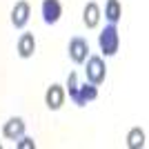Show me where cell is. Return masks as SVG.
<instances>
[{
	"mask_svg": "<svg viewBox=\"0 0 149 149\" xmlns=\"http://www.w3.org/2000/svg\"><path fill=\"white\" fill-rule=\"evenodd\" d=\"M65 91L69 93V100H71L76 107H85L87 102L98 98V85H91V82L78 85V76L76 74L67 76V87H65Z\"/></svg>",
	"mask_w": 149,
	"mask_h": 149,
	"instance_id": "cell-1",
	"label": "cell"
},
{
	"mask_svg": "<svg viewBox=\"0 0 149 149\" xmlns=\"http://www.w3.org/2000/svg\"><path fill=\"white\" fill-rule=\"evenodd\" d=\"M98 47L102 51V56H116L120 49V33H118V27L109 22L105 29L98 33Z\"/></svg>",
	"mask_w": 149,
	"mask_h": 149,
	"instance_id": "cell-2",
	"label": "cell"
},
{
	"mask_svg": "<svg viewBox=\"0 0 149 149\" xmlns=\"http://www.w3.org/2000/svg\"><path fill=\"white\" fill-rule=\"evenodd\" d=\"M87 67H85V76H87V82L91 85H102L107 78V65L100 56H89L87 60Z\"/></svg>",
	"mask_w": 149,
	"mask_h": 149,
	"instance_id": "cell-3",
	"label": "cell"
},
{
	"mask_svg": "<svg viewBox=\"0 0 149 149\" xmlns=\"http://www.w3.org/2000/svg\"><path fill=\"white\" fill-rule=\"evenodd\" d=\"M67 54H69V60L74 65H85V60L89 58V42L80 36L71 38L67 45Z\"/></svg>",
	"mask_w": 149,
	"mask_h": 149,
	"instance_id": "cell-4",
	"label": "cell"
},
{
	"mask_svg": "<svg viewBox=\"0 0 149 149\" xmlns=\"http://www.w3.org/2000/svg\"><path fill=\"white\" fill-rule=\"evenodd\" d=\"M65 100H67V91H65V87H62V85L54 82L51 87H47V91H45V105L49 107L51 111L62 109Z\"/></svg>",
	"mask_w": 149,
	"mask_h": 149,
	"instance_id": "cell-5",
	"label": "cell"
},
{
	"mask_svg": "<svg viewBox=\"0 0 149 149\" xmlns=\"http://www.w3.org/2000/svg\"><path fill=\"white\" fill-rule=\"evenodd\" d=\"M29 16H31V7L27 0H18L11 9V25L16 29H25L27 22H29Z\"/></svg>",
	"mask_w": 149,
	"mask_h": 149,
	"instance_id": "cell-6",
	"label": "cell"
},
{
	"mask_svg": "<svg viewBox=\"0 0 149 149\" xmlns=\"http://www.w3.org/2000/svg\"><path fill=\"white\" fill-rule=\"evenodd\" d=\"M40 13H42V20L47 25H56L58 20L62 18V5L60 0H42L40 5Z\"/></svg>",
	"mask_w": 149,
	"mask_h": 149,
	"instance_id": "cell-7",
	"label": "cell"
},
{
	"mask_svg": "<svg viewBox=\"0 0 149 149\" xmlns=\"http://www.w3.org/2000/svg\"><path fill=\"white\" fill-rule=\"evenodd\" d=\"M25 129H27L25 120L20 118V116H11V118L2 125V136H5L7 140H18V138L25 134Z\"/></svg>",
	"mask_w": 149,
	"mask_h": 149,
	"instance_id": "cell-8",
	"label": "cell"
},
{
	"mask_svg": "<svg viewBox=\"0 0 149 149\" xmlns=\"http://www.w3.org/2000/svg\"><path fill=\"white\" fill-rule=\"evenodd\" d=\"M16 54H18L22 60H27V58H31L33 54H36V38H33V33H20L18 42H16Z\"/></svg>",
	"mask_w": 149,
	"mask_h": 149,
	"instance_id": "cell-9",
	"label": "cell"
},
{
	"mask_svg": "<svg viewBox=\"0 0 149 149\" xmlns=\"http://www.w3.org/2000/svg\"><path fill=\"white\" fill-rule=\"evenodd\" d=\"M100 18H102V11H100V7L96 2H87L85 9H82V22L87 29H96L100 25Z\"/></svg>",
	"mask_w": 149,
	"mask_h": 149,
	"instance_id": "cell-10",
	"label": "cell"
},
{
	"mask_svg": "<svg viewBox=\"0 0 149 149\" xmlns=\"http://www.w3.org/2000/svg\"><path fill=\"white\" fill-rule=\"evenodd\" d=\"M105 18L107 22H118L123 18V5H120V0H107L105 2Z\"/></svg>",
	"mask_w": 149,
	"mask_h": 149,
	"instance_id": "cell-11",
	"label": "cell"
},
{
	"mask_svg": "<svg viewBox=\"0 0 149 149\" xmlns=\"http://www.w3.org/2000/svg\"><path fill=\"white\" fill-rule=\"evenodd\" d=\"M145 145H147V140H145V131L140 129V127L129 129V134H127V147H129V149H143Z\"/></svg>",
	"mask_w": 149,
	"mask_h": 149,
	"instance_id": "cell-12",
	"label": "cell"
},
{
	"mask_svg": "<svg viewBox=\"0 0 149 149\" xmlns=\"http://www.w3.org/2000/svg\"><path fill=\"white\" fill-rule=\"evenodd\" d=\"M16 147H18V149H36V140L22 134V136L16 140Z\"/></svg>",
	"mask_w": 149,
	"mask_h": 149,
	"instance_id": "cell-13",
	"label": "cell"
}]
</instances>
